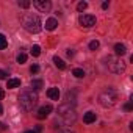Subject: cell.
<instances>
[{
  "label": "cell",
  "mask_w": 133,
  "mask_h": 133,
  "mask_svg": "<svg viewBox=\"0 0 133 133\" xmlns=\"http://www.w3.org/2000/svg\"><path fill=\"white\" fill-rule=\"evenodd\" d=\"M31 55L33 56H39L41 55V47L39 45H33L31 47Z\"/></svg>",
  "instance_id": "cell-17"
},
{
  "label": "cell",
  "mask_w": 133,
  "mask_h": 133,
  "mask_svg": "<svg viewBox=\"0 0 133 133\" xmlns=\"http://www.w3.org/2000/svg\"><path fill=\"white\" fill-rule=\"evenodd\" d=\"M25 133H35V131H33V130H27Z\"/></svg>",
  "instance_id": "cell-32"
},
{
  "label": "cell",
  "mask_w": 133,
  "mask_h": 133,
  "mask_svg": "<svg viewBox=\"0 0 133 133\" xmlns=\"http://www.w3.org/2000/svg\"><path fill=\"white\" fill-rule=\"evenodd\" d=\"M102 8H103V10H107V8H108V2H105V3H102Z\"/></svg>",
  "instance_id": "cell-29"
},
{
  "label": "cell",
  "mask_w": 133,
  "mask_h": 133,
  "mask_svg": "<svg viewBox=\"0 0 133 133\" xmlns=\"http://www.w3.org/2000/svg\"><path fill=\"white\" fill-rule=\"evenodd\" d=\"M33 5H35V8H38V10L42 11V13H47V11H50V8H52V3L49 2V0H35Z\"/></svg>",
  "instance_id": "cell-7"
},
{
  "label": "cell",
  "mask_w": 133,
  "mask_h": 133,
  "mask_svg": "<svg viewBox=\"0 0 133 133\" xmlns=\"http://www.w3.org/2000/svg\"><path fill=\"white\" fill-rule=\"evenodd\" d=\"M42 86H44L42 80H39V78H36V80H31V89H33V91H39Z\"/></svg>",
  "instance_id": "cell-15"
},
{
  "label": "cell",
  "mask_w": 133,
  "mask_h": 133,
  "mask_svg": "<svg viewBox=\"0 0 133 133\" xmlns=\"http://www.w3.org/2000/svg\"><path fill=\"white\" fill-rule=\"evenodd\" d=\"M41 130H42V127H41V125H38V127H36V130H35V133H39Z\"/></svg>",
  "instance_id": "cell-27"
},
{
  "label": "cell",
  "mask_w": 133,
  "mask_h": 133,
  "mask_svg": "<svg viewBox=\"0 0 133 133\" xmlns=\"http://www.w3.org/2000/svg\"><path fill=\"white\" fill-rule=\"evenodd\" d=\"M56 27H58V21H56V19L50 17V19L45 21V30H50V31H52V30H55Z\"/></svg>",
  "instance_id": "cell-10"
},
{
  "label": "cell",
  "mask_w": 133,
  "mask_h": 133,
  "mask_svg": "<svg viewBox=\"0 0 133 133\" xmlns=\"http://www.w3.org/2000/svg\"><path fill=\"white\" fill-rule=\"evenodd\" d=\"M19 86H21V80H19V78H10L8 83H6V88H10V89L19 88Z\"/></svg>",
  "instance_id": "cell-13"
},
{
  "label": "cell",
  "mask_w": 133,
  "mask_h": 133,
  "mask_svg": "<svg viewBox=\"0 0 133 133\" xmlns=\"http://www.w3.org/2000/svg\"><path fill=\"white\" fill-rule=\"evenodd\" d=\"M38 103V96L33 91H25L19 96V105L24 111H31Z\"/></svg>",
  "instance_id": "cell-2"
},
{
  "label": "cell",
  "mask_w": 133,
  "mask_h": 133,
  "mask_svg": "<svg viewBox=\"0 0 133 133\" xmlns=\"http://www.w3.org/2000/svg\"><path fill=\"white\" fill-rule=\"evenodd\" d=\"M124 108H125V111H131V110H133V105H131V103H125Z\"/></svg>",
  "instance_id": "cell-24"
},
{
  "label": "cell",
  "mask_w": 133,
  "mask_h": 133,
  "mask_svg": "<svg viewBox=\"0 0 133 133\" xmlns=\"http://www.w3.org/2000/svg\"><path fill=\"white\" fill-rule=\"evenodd\" d=\"M89 49L91 50H97L99 49V41H91L89 42Z\"/></svg>",
  "instance_id": "cell-21"
},
{
  "label": "cell",
  "mask_w": 133,
  "mask_h": 133,
  "mask_svg": "<svg viewBox=\"0 0 133 133\" xmlns=\"http://www.w3.org/2000/svg\"><path fill=\"white\" fill-rule=\"evenodd\" d=\"M2 113H3V107H2V105H0V114H2Z\"/></svg>",
  "instance_id": "cell-31"
},
{
  "label": "cell",
  "mask_w": 133,
  "mask_h": 133,
  "mask_svg": "<svg viewBox=\"0 0 133 133\" xmlns=\"http://www.w3.org/2000/svg\"><path fill=\"white\" fill-rule=\"evenodd\" d=\"M3 97H5V91H3V89H2V88H0V100H2V99H3Z\"/></svg>",
  "instance_id": "cell-26"
},
{
  "label": "cell",
  "mask_w": 133,
  "mask_h": 133,
  "mask_svg": "<svg viewBox=\"0 0 133 133\" xmlns=\"http://www.w3.org/2000/svg\"><path fill=\"white\" fill-rule=\"evenodd\" d=\"M30 72H31V74H38V72H39V66H38V64H33L31 68H30Z\"/></svg>",
  "instance_id": "cell-22"
},
{
  "label": "cell",
  "mask_w": 133,
  "mask_h": 133,
  "mask_svg": "<svg viewBox=\"0 0 133 133\" xmlns=\"http://www.w3.org/2000/svg\"><path fill=\"white\" fill-rule=\"evenodd\" d=\"M86 8H88V3H86V2H80V3L77 5V10H78V11H85Z\"/></svg>",
  "instance_id": "cell-19"
},
{
  "label": "cell",
  "mask_w": 133,
  "mask_h": 133,
  "mask_svg": "<svg viewBox=\"0 0 133 133\" xmlns=\"http://www.w3.org/2000/svg\"><path fill=\"white\" fill-rule=\"evenodd\" d=\"M72 74H74L77 78H82V77H85V71H83V69H74V71H72Z\"/></svg>",
  "instance_id": "cell-18"
},
{
  "label": "cell",
  "mask_w": 133,
  "mask_h": 133,
  "mask_svg": "<svg viewBox=\"0 0 133 133\" xmlns=\"http://www.w3.org/2000/svg\"><path fill=\"white\" fill-rule=\"evenodd\" d=\"M83 121H85L86 124H92V122H96V113H92V111H88V113H85V116H83Z\"/></svg>",
  "instance_id": "cell-12"
},
{
  "label": "cell",
  "mask_w": 133,
  "mask_h": 133,
  "mask_svg": "<svg viewBox=\"0 0 133 133\" xmlns=\"http://www.w3.org/2000/svg\"><path fill=\"white\" fill-rule=\"evenodd\" d=\"M25 61H27V55H25V53H19V55H17V63L22 64V63H25Z\"/></svg>",
  "instance_id": "cell-20"
},
{
  "label": "cell",
  "mask_w": 133,
  "mask_h": 133,
  "mask_svg": "<svg viewBox=\"0 0 133 133\" xmlns=\"http://www.w3.org/2000/svg\"><path fill=\"white\" fill-rule=\"evenodd\" d=\"M21 22L24 25V28L30 33H39L41 28H42V24H41V19L36 16V14H24L21 17Z\"/></svg>",
  "instance_id": "cell-1"
},
{
  "label": "cell",
  "mask_w": 133,
  "mask_h": 133,
  "mask_svg": "<svg viewBox=\"0 0 133 133\" xmlns=\"http://www.w3.org/2000/svg\"><path fill=\"white\" fill-rule=\"evenodd\" d=\"M116 102H117V94H116V91L113 88H107L99 94V103L102 107H105V108L113 107Z\"/></svg>",
  "instance_id": "cell-3"
},
{
  "label": "cell",
  "mask_w": 133,
  "mask_h": 133,
  "mask_svg": "<svg viewBox=\"0 0 133 133\" xmlns=\"http://www.w3.org/2000/svg\"><path fill=\"white\" fill-rule=\"evenodd\" d=\"M47 96H49V99H52V100H58V99H59V89H58V88H49Z\"/></svg>",
  "instance_id": "cell-9"
},
{
  "label": "cell",
  "mask_w": 133,
  "mask_h": 133,
  "mask_svg": "<svg viewBox=\"0 0 133 133\" xmlns=\"http://www.w3.org/2000/svg\"><path fill=\"white\" fill-rule=\"evenodd\" d=\"M53 63H55V66H56L58 69H61V71L66 69V63H64L59 56H53Z\"/></svg>",
  "instance_id": "cell-14"
},
{
  "label": "cell",
  "mask_w": 133,
  "mask_h": 133,
  "mask_svg": "<svg viewBox=\"0 0 133 133\" xmlns=\"http://www.w3.org/2000/svg\"><path fill=\"white\" fill-rule=\"evenodd\" d=\"M58 114L64 117L66 124H71V122H74V121H75V113H74V110L71 108V105H69V103L61 105V107L58 108Z\"/></svg>",
  "instance_id": "cell-4"
},
{
  "label": "cell",
  "mask_w": 133,
  "mask_h": 133,
  "mask_svg": "<svg viewBox=\"0 0 133 133\" xmlns=\"http://www.w3.org/2000/svg\"><path fill=\"white\" fill-rule=\"evenodd\" d=\"M114 53H116L117 56H122V55H125V53H127V49H125V45H124V44H116V45H114Z\"/></svg>",
  "instance_id": "cell-11"
},
{
  "label": "cell",
  "mask_w": 133,
  "mask_h": 133,
  "mask_svg": "<svg viewBox=\"0 0 133 133\" xmlns=\"http://www.w3.org/2000/svg\"><path fill=\"white\" fill-rule=\"evenodd\" d=\"M6 45H8V41H6L5 35H0V50L6 49Z\"/></svg>",
  "instance_id": "cell-16"
},
{
  "label": "cell",
  "mask_w": 133,
  "mask_h": 133,
  "mask_svg": "<svg viewBox=\"0 0 133 133\" xmlns=\"http://www.w3.org/2000/svg\"><path fill=\"white\" fill-rule=\"evenodd\" d=\"M59 133H74V131H71V130H59Z\"/></svg>",
  "instance_id": "cell-28"
},
{
  "label": "cell",
  "mask_w": 133,
  "mask_h": 133,
  "mask_svg": "<svg viewBox=\"0 0 133 133\" xmlns=\"http://www.w3.org/2000/svg\"><path fill=\"white\" fill-rule=\"evenodd\" d=\"M50 113H52V105H42V107L38 110L36 117H38V119H45Z\"/></svg>",
  "instance_id": "cell-8"
},
{
  "label": "cell",
  "mask_w": 133,
  "mask_h": 133,
  "mask_svg": "<svg viewBox=\"0 0 133 133\" xmlns=\"http://www.w3.org/2000/svg\"><path fill=\"white\" fill-rule=\"evenodd\" d=\"M6 75H8V74H6L5 71H0V80H5V78H6Z\"/></svg>",
  "instance_id": "cell-25"
},
{
  "label": "cell",
  "mask_w": 133,
  "mask_h": 133,
  "mask_svg": "<svg viewBox=\"0 0 133 133\" xmlns=\"http://www.w3.org/2000/svg\"><path fill=\"white\" fill-rule=\"evenodd\" d=\"M78 24L85 28H91L92 25H96V17L91 16V14H83L78 17Z\"/></svg>",
  "instance_id": "cell-6"
},
{
  "label": "cell",
  "mask_w": 133,
  "mask_h": 133,
  "mask_svg": "<svg viewBox=\"0 0 133 133\" xmlns=\"http://www.w3.org/2000/svg\"><path fill=\"white\" fill-rule=\"evenodd\" d=\"M68 56H74V50H68Z\"/></svg>",
  "instance_id": "cell-30"
},
{
  "label": "cell",
  "mask_w": 133,
  "mask_h": 133,
  "mask_svg": "<svg viewBox=\"0 0 133 133\" xmlns=\"http://www.w3.org/2000/svg\"><path fill=\"white\" fill-rule=\"evenodd\" d=\"M108 68L111 72L121 74L125 71V64L122 63V59H116V58H108Z\"/></svg>",
  "instance_id": "cell-5"
},
{
  "label": "cell",
  "mask_w": 133,
  "mask_h": 133,
  "mask_svg": "<svg viewBox=\"0 0 133 133\" xmlns=\"http://www.w3.org/2000/svg\"><path fill=\"white\" fill-rule=\"evenodd\" d=\"M19 6L21 8H28L30 6V2H28V0H22V2H19Z\"/></svg>",
  "instance_id": "cell-23"
}]
</instances>
